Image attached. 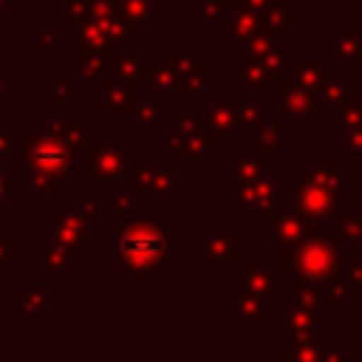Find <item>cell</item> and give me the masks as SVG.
<instances>
[{
    "label": "cell",
    "instance_id": "1",
    "mask_svg": "<svg viewBox=\"0 0 362 362\" xmlns=\"http://www.w3.org/2000/svg\"><path fill=\"white\" fill-rule=\"evenodd\" d=\"M42 161H45V147L40 153H34V164H42ZM59 161H62V150L51 144L48 147V164H59Z\"/></svg>",
    "mask_w": 362,
    "mask_h": 362
}]
</instances>
